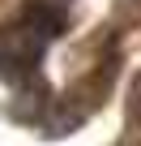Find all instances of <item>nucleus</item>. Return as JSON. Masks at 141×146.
<instances>
[{"mask_svg":"<svg viewBox=\"0 0 141 146\" xmlns=\"http://www.w3.org/2000/svg\"><path fill=\"white\" fill-rule=\"evenodd\" d=\"M132 99H141V82H137V86H132ZM132 112H137V116H141V103H132Z\"/></svg>","mask_w":141,"mask_h":146,"instance_id":"f257e3e1","label":"nucleus"}]
</instances>
